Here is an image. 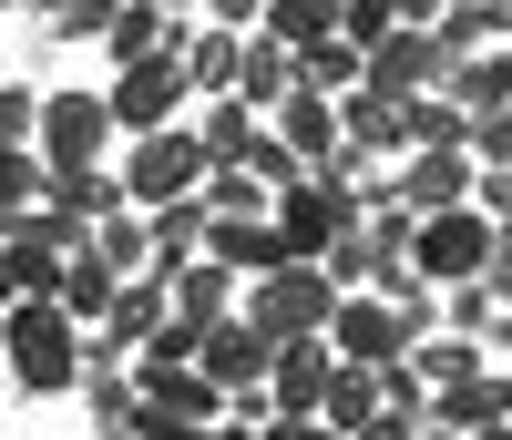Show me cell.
I'll return each mask as SVG.
<instances>
[{"label": "cell", "instance_id": "1", "mask_svg": "<svg viewBox=\"0 0 512 440\" xmlns=\"http://www.w3.org/2000/svg\"><path fill=\"white\" fill-rule=\"evenodd\" d=\"M0 328H11V379L31 389V400H62V389H82V369H93V359H82V338H93V328H82L62 297H21Z\"/></svg>", "mask_w": 512, "mask_h": 440}, {"label": "cell", "instance_id": "2", "mask_svg": "<svg viewBox=\"0 0 512 440\" xmlns=\"http://www.w3.org/2000/svg\"><path fill=\"white\" fill-rule=\"evenodd\" d=\"M338 297H349V287H338V277L318 267V256H287V267L246 277V297H236V307H246V318L267 328V338H328Z\"/></svg>", "mask_w": 512, "mask_h": 440}, {"label": "cell", "instance_id": "3", "mask_svg": "<svg viewBox=\"0 0 512 440\" xmlns=\"http://www.w3.org/2000/svg\"><path fill=\"white\" fill-rule=\"evenodd\" d=\"M431 338V297H379V287H349L338 297V318H328V348L338 359H359V369H390V359H410V348Z\"/></svg>", "mask_w": 512, "mask_h": 440}, {"label": "cell", "instance_id": "4", "mask_svg": "<svg viewBox=\"0 0 512 440\" xmlns=\"http://www.w3.org/2000/svg\"><path fill=\"white\" fill-rule=\"evenodd\" d=\"M492 215L482 205H441V215H420V236H410V267L431 277V287H461V277H492Z\"/></svg>", "mask_w": 512, "mask_h": 440}, {"label": "cell", "instance_id": "5", "mask_svg": "<svg viewBox=\"0 0 512 440\" xmlns=\"http://www.w3.org/2000/svg\"><path fill=\"white\" fill-rule=\"evenodd\" d=\"M205 164H216V154L195 144V113H185V123H164V134H134V154H123V195H134V205H175V195L205 185Z\"/></svg>", "mask_w": 512, "mask_h": 440}, {"label": "cell", "instance_id": "6", "mask_svg": "<svg viewBox=\"0 0 512 440\" xmlns=\"http://www.w3.org/2000/svg\"><path fill=\"white\" fill-rule=\"evenodd\" d=\"M103 103H113V123H123V134H164V123H185V113H195V82H185V52L123 62Z\"/></svg>", "mask_w": 512, "mask_h": 440}, {"label": "cell", "instance_id": "7", "mask_svg": "<svg viewBox=\"0 0 512 440\" xmlns=\"http://www.w3.org/2000/svg\"><path fill=\"white\" fill-rule=\"evenodd\" d=\"M267 215H277V236H287V256H328V246L349 236V226H359L369 205H359L349 185H328V174H297L287 195H267Z\"/></svg>", "mask_w": 512, "mask_h": 440}, {"label": "cell", "instance_id": "8", "mask_svg": "<svg viewBox=\"0 0 512 440\" xmlns=\"http://www.w3.org/2000/svg\"><path fill=\"white\" fill-rule=\"evenodd\" d=\"M113 134H123V123H113L103 93H41V134H31V154H41V164H103Z\"/></svg>", "mask_w": 512, "mask_h": 440}, {"label": "cell", "instance_id": "9", "mask_svg": "<svg viewBox=\"0 0 512 440\" xmlns=\"http://www.w3.org/2000/svg\"><path fill=\"white\" fill-rule=\"evenodd\" d=\"M369 82H379V93H400V103L441 93V82H451V52H441V31H431V21H400L390 41H369Z\"/></svg>", "mask_w": 512, "mask_h": 440}, {"label": "cell", "instance_id": "10", "mask_svg": "<svg viewBox=\"0 0 512 440\" xmlns=\"http://www.w3.org/2000/svg\"><path fill=\"white\" fill-rule=\"evenodd\" d=\"M267 359H277V338L256 328L246 307H236V318H216V328H195V369L216 379L226 400H236V389H267Z\"/></svg>", "mask_w": 512, "mask_h": 440}, {"label": "cell", "instance_id": "11", "mask_svg": "<svg viewBox=\"0 0 512 440\" xmlns=\"http://www.w3.org/2000/svg\"><path fill=\"white\" fill-rule=\"evenodd\" d=\"M134 389H144V410H164V420H226V389L216 379H205L195 359H164V348H144V359H134Z\"/></svg>", "mask_w": 512, "mask_h": 440}, {"label": "cell", "instance_id": "12", "mask_svg": "<svg viewBox=\"0 0 512 440\" xmlns=\"http://www.w3.org/2000/svg\"><path fill=\"white\" fill-rule=\"evenodd\" d=\"M328 369H338L328 338H277V359H267V420H308L328 400Z\"/></svg>", "mask_w": 512, "mask_h": 440}, {"label": "cell", "instance_id": "13", "mask_svg": "<svg viewBox=\"0 0 512 440\" xmlns=\"http://www.w3.org/2000/svg\"><path fill=\"white\" fill-rule=\"evenodd\" d=\"M205 256H216V267H236V277H267V267H287V236H277L267 205H236V215H216V226H205Z\"/></svg>", "mask_w": 512, "mask_h": 440}, {"label": "cell", "instance_id": "14", "mask_svg": "<svg viewBox=\"0 0 512 440\" xmlns=\"http://www.w3.org/2000/svg\"><path fill=\"white\" fill-rule=\"evenodd\" d=\"M267 134H277L297 164H328L338 144H349V123H338V93H308V82H297V93L267 113Z\"/></svg>", "mask_w": 512, "mask_h": 440}, {"label": "cell", "instance_id": "15", "mask_svg": "<svg viewBox=\"0 0 512 440\" xmlns=\"http://www.w3.org/2000/svg\"><path fill=\"white\" fill-rule=\"evenodd\" d=\"M472 154H400V174H390V195L410 205V215H441V205H472Z\"/></svg>", "mask_w": 512, "mask_h": 440}, {"label": "cell", "instance_id": "16", "mask_svg": "<svg viewBox=\"0 0 512 440\" xmlns=\"http://www.w3.org/2000/svg\"><path fill=\"white\" fill-rule=\"evenodd\" d=\"M164 297H175V318H185V328H216V318H236L246 277L216 267V256H185V267H164Z\"/></svg>", "mask_w": 512, "mask_h": 440}, {"label": "cell", "instance_id": "17", "mask_svg": "<svg viewBox=\"0 0 512 440\" xmlns=\"http://www.w3.org/2000/svg\"><path fill=\"white\" fill-rule=\"evenodd\" d=\"M338 123H349V144H369V154H410V103L379 93V82L338 93Z\"/></svg>", "mask_w": 512, "mask_h": 440}, {"label": "cell", "instance_id": "18", "mask_svg": "<svg viewBox=\"0 0 512 440\" xmlns=\"http://www.w3.org/2000/svg\"><path fill=\"white\" fill-rule=\"evenodd\" d=\"M256 134H267V113H256L246 93H205V103H195V144L216 154V164H246Z\"/></svg>", "mask_w": 512, "mask_h": 440}, {"label": "cell", "instance_id": "19", "mask_svg": "<svg viewBox=\"0 0 512 440\" xmlns=\"http://www.w3.org/2000/svg\"><path fill=\"white\" fill-rule=\"evenodd\" d=\"M175 52H185V82H195V103H205V93H236L246 31H226V21H216V31H185V21H175Z\"/></svg>", "mask_w": 512, "mask_h": 440}, {"label": "cell", "instance_id": "20", "mask_svg": "<svg viewBox=\"0 0 512 440\" xmlns=\"http://www.w3.org/2000/svg\"><path fill=\"white\" fill-rule=\"evenodd\" d=\"M144 226H154V277H164V267H185V256H205L216 205H205V195H175V205H144Z\"/></svg>", "mask_w": 512, "mask_h": 440}, {"label": "cell", "instance_id": "21", "mask_svg": "<svg viewBox=\"0 0 512 440\" xmlns=\"http://www.w3.org/2000/svg\"><path fill=\"white\" fill-rule=\"evenodd\" d=\"M236 93H246L256 113H277V103L297 93V52H287L277 31H246V62H236Z\"/></svg>", "mask_w": 512, "mask_h": 440}, {"label": "cell", "instance_id": "22", "mask_svg": "<svg viewBox=\"0 0 512 440\" xmlns=\"http://www.w3.org/2000/svg\"><path fill=\"white\" fill-rule=\"evenodd\" d=\"M82 246H93L113 277H144V267H154V226H144V205H113V215H93V236H82Z\"/></svg>", "mask_w": 512, "mask_h": 440}, {"label": "cell", "instance_id": "23", "mask_svg": "<svg viewBox=\"0 0 512 440\" xmlns=\"http://www.w3.org/2000/svg\"><path fill=\"white\" fill-rule=\"evenodd\" d=\"M431 31H441L451 62H472V52H492V41H512V0H451Z\"/></svg>", "mask_w": 512, "mask_h": 440}, {"label": "cell", "instance_id": "24", "mask_svg": "<svg viewBox=\"0 0 512 440\" xmlns=\"http://www.w3.org/2000/svg\"><path fill=\"white\" fill-rule=\"evenodd\" d=\"M441 93H451L461 113H502V103H512V41H492V52H472V62H451Z\"/></svg>", "mask_w": 512, "mask_h": 440}, {"label": "cell", "instance_id": "25", "mask_svg": "<svg viewBox=\"0 0 512 440\" xmlns=\"http://www.w3.org/2000/svg\"><path fill=\"white\" fill-rule=\"evenodd\" d=\"M175 21H185V11H154V0H123V21L103 31L113 72H123V62H154V52H175Z\"/></svg>", "mask_w": 512, "mask_h": 440}, {"label": "cell", "instance_id": "26", "mask_svg": "<svg viewBox=\"0 0 512 440\" xmlns=\"http://www.w3.org/2000/svg\"><path fill=\"white\" fill-rule=\"evenodd\" d=\"M82 400H93V430H103V440H134V430H144L134 369H82Z\"/></svg>", "mask_w": 512, "mask_h": 440}, {"label": "cell", "instance_id": "27", "mask_svg": "<svg viewBox=\"0 0 512 440\" xmlns=\"http://www.w3.org/2000/svg\"><path fill=\"white\" fill-rule=\"evenodd\" d=\"M297 82H308V93H359V82H369V52H359L349 31H328V41L297 52Z\"/></svg>", "mask_w": 512, "mask_h": 440}, {"label": "cell", "instance_id": "28", "mask_svg": "<svg viewBox=\"0 0 512 440\" xmlns=\"http://www.w3.org/2000/svg\"><path fill=\"white\" fill-rule=\"evenodd\" d=\"M113 287H123V277L103 267V256H93V246H72V267H62V287H52V297L72 307L82 328H103V318H113Z\"/></svg>", "mask_w": 512, "mask_h": 440}, {"label": "cell", "instance_id": "29", "mask_svg": "<svg viewBox=\"0 0 512 440\" xmlns=\"http://www.w3.org/2000/svg\"><path fill=\"white\" fill-rule=\"evenodd\" d=\"M318 420H328V430H369V420H379V369L338 359V369H328V400H318Z\"/></svg>", "mask_w": 512, "mask_h": 440}, {"label": "cell", "instance_id": "30", "mask_svg": "<svg viewBox=\"0 0 512 440\" xmlns=\"http://www.w3.org/2000/svg\"><path fill=\"white\" fill-rule=\"evenodd\" d=\"M410 154H472V113L451 93H420L410 103Z\"/></svg>", "mask_w": 512, "mask_h": 440}, {"label": "cell", "instance_id": "31", "mask_svg": "<svg viewBox=\"0 0 512 440\" xmlns=\"http://www.w3.org/2000/svg\"><path fill=\"white\" fill-rule=\"evenodd\" d=\"M338 11H349V0H267V31L287 41V52H308V41L338 31Z\"/></svg>", "mask_w": 512, "mask_h": 440}, {"label": "cell", "instance_id": "32", "mask_svg": "<svg viewBox=\"0 0 512 440\" xmlns=\"http://www.w3.org/2000/svg\"><path fill=\"white\" fill-rule=\"evenodd\" d=\"M410 359H420V379H431V389H451V379H472V369L492 359V338H461V328H451V338H420Z\"/></svg>", "mask_w": 512, "mask_h": 440}, {"label": "cell", "instance_id": "33", "mask_svg": "<svg viewBox=\"0 0 512 440\" xmlns=\"http://www.w3.org/2000/svg\"><path fill=\"white\" fill-rule=\"evenodd\" d=\"M41 174H52V164H41L31 144H0V215H11V226L41 205Z\"/></svg>", "mask_w": 512, "mask_h": 440}, {"label": "cell", "instance_id": "34", "mask_svg": "<svg viewBox=\"0 0 512 440\" xmlns=\"http://www.w3.org/2000/svg\"><path fill=\"white\" fill-rule=\"evenodd\" d=\"M195 195L216 205V215H236V205H267V174H256V164H205Z\"/></svg>", "mask_w": 512, "mask_h": 440}, {"label": "cell", "instance_id": "35", "mask_svg": "<svg viewBox=\"0 0 512 440\" xmlns=\"http://www.w3.org/2000/svg\"><path fill=\"white\" fill-rule=\"evenodd\" d=\"M379 410H400V420H431V379H420V359H390V369H379Z\"/></svg>", "mask_w": 512, "mask_h": 440}, {"label": "cell", "instance_id": "36", "mask_svg": "<svg viewBox=\"0 0 512 440\" xmlns=\"http://www.w3.org/2000/svg\"><path fill=\"white\" fill-rule=\"evenodd\" d=\"M123 21V0H62V11H52V41H103Z\"/></svg>", "mask_w": 512, "mask_h": 440}, {"label": "cell", "instance_id": "37", "mask_svg": "<svg viewBox=\"0 0 512 440\" xmlns=\"http://www.w3.org/2000/svg\"><path fill=\"white\" fill-rule=\"evenodd\" d=\"M338 31L369 52V41H390V31H400V0H349V11H338Z\"/></svg>", "mask_w": 512, "mask_h": 440}, {"label": "cell", "instance_id": "38", "mask_svg": "<svg viewBox=\"0 0 512 440\" xmlns=\"http://www.w3.org/2000/svg\"><path fill=\"white\" fill-rule=\"evenodd\" d=\"M31 134H41V93L0 82V144H31Z\"/></svg>", "mask_w": 512, "mask_h": 440}, {"label": "cell", "instance_id": "39", "mask_svg": "<svg viewBox=\"0 0 512 440\" xmlns=\"http://www.w3.org/2000/svg\"><path fill=\"white\" fill-rule=\"evenodd\" d=\"M246 164H256V174H267V195H287V185H297V174H308V164H297V154H287L277 134H256V154H246Z\"/></svg>", "mask_w": 512, "mask_h": 440}, {"label": "cell", "instance_id": "40", "mask_svg": "<svg viewBox=\"0 0 512 440\" xmlns=\"http://www.w3.org/2000/svg\"><path fill=\"white\" fill-rule=\"evenodd\" d=\"M472 205L492 215V226H512V164H482L472 174Z\"/></svg>", "mask_w": 512, "mask_h": 440}, {"label": "cell", "instance_id": "41", "mask_svg": "<svg viewBox=\"0 0 512 440\" xmlns=\"http://www.w3.org/2000/svg\"><path fill=\"white\" fill-rule=\"evenodd\" d=\"M205 21H226V31H246V21H267V0H195Z\"/></svg>", "mask_w": 512, "mask_h": 440}, {"label": "cell", "instance_id": "42", "mask_svg": "<svg viewBox=\"0 0 512 440\" xmlns=\"http://www.w3.org/2000/svg\"><path fill=\"white\" fill-rule=\"evenodd\" d=\"M267 440H349V430H328V420L308 410V420H267Z\"/></svg>", "mask_w": 512, "mask_h": 440}, {"label": "cell", "instance_id": "43", "mask_svg": "<svg viewBox=\"0 0 512 440\" xmlns=\"http://www.w3.org/2000/svg\"><path fill=\"white\" fill-rule=\"evenodd\" d=\"M349 440H420V420H400V410H379L369 430H349Z\"/></svg>", "mask_w": 512, "mask_h": 440}, {"label": "cell", "instance_id": "44", "mask_svg": "<svg viewBox=\"0 0 512 440\" xmlns=\"http://www.w3.org/2000/svg\"><path fill=\"white\" fill-rule=\"evenodd\" d=\"M134 440H205V430H195V420H164V410H144V430H134Z\"/></svg>", "mask_w": 512, "mask_h": 440}, {"label": "cell", "instance_id": "45", "mask_svg": "<svg viewBox=\"0 0 512 440\" xmlns=\"http://www.w3.org/2000/svg\"><path fill=\"white\" fill-rule=\"evenodd\" d=\"M205 440H267V420H205Z\"/></svg>", "mask_w": 512, "mask_h": 440}, {"label": "cell", "instance_id": "46", "mask_svg": "<svg viewBox=\"0 0 512 440\" xmlns=\"http://www.w3.org/2000/svg\"><path fill=\"white\" fill-rule=\"evenodd\" d=\"M492 359H512V287H502V318H492Z\"/></svg>", "mask_w": 512, "mask_h": 440}, {"label": "cell", "instance_id": "47", "mask_svg": "<svg viewBox=\"0 0 512 440\" xmlns=\"http://www.w3.org/2000/svg\"><path fill=\"white\" fill-rule=\"evenodd\" d=\"M492 287H512V226L492 236Z\"/></svg>", "mask_w": 512, "mask_h": 440}, {"label": "cell", "instance_id": "48", "mask_svg": "<svg viewBox=\"0 0 512 440\" xmlns=\"http://www.w3.org/2000/svg\"><path fill=\"white\" fill-rule=\"evenodd\" d=\"M451 11V0H400V21H441Z\"/></svg>", "mask_w": 512, "mask_h": 440}, {"label": "cell", "instance_id": "49", "mask_svg": "<svg viewBox=\"0 0 512 440\" xmlns=\"http://www.w3.org/2000/svg\"><path fill=\"white\" fill-rule=\"evenodd\" d=\"M472 440H512V420H482V430H472Z\"/></svg>", "mask_w": 512, "mask_h": 440}, {"label": "cell", "instance_id": "50", "mask_svg": "<svg viewBox=\"0 0 512 440\" xmlns=\"http://www.w3.org/2000/svg\"><path fill=\"white\" fill-rule=\"evenodd\" d=\"M0 307H21V287H11V267H0Z\"/></svg>", "mask_w": 512, "mask_h": 440}, {"label": "cell", "instance_id": "51", "mask_svg": "<svg viewBox=\"0 0 512 440\" xmlns=\"http://www.w3.org/2000/svg\"><path fill=\"white\" fill-rule=\"evenodd\" d=\"M0 318H11V307H0ZM0 369H11V328H0Z\"/></svg>", "mask_w": 512, "mask_h": 440}, {"label": "cell", "instance_id": "52", "mask_svg": "<svg viewBox=\"0 0 512 440\" xmlns=\"http://www.w3.org/2000/svg\"><path fill=\"white\" fill-rule=\"evenodd\" d=\"M21 11H41V21H52V11H62V0H21Z\"/></svg>", "mask_w": 512, "mask_h": 440}, {"label": "cell", "instance_id": "53", "mask_svg": "<svg viewBox=\"0 0 512 440\" xmlns=\"http://www.w3.org/2000/svg\"><path fill=\"white\" fill-rule=\"evenodd\" d=\"M420 440H472V430H420Z\"/></svg>", "mask_w": 512, "mask_h": 440}, {"label": "cell", "instance_id": "54", "mask_svg": "<svg viewBox=\"0 0 512 440\" xmlns=\"http://www.w3.org/2000/svg\"><path fill=\"white\" fill-rule=\"evenodd\" d=\"M154 11H195V0H154Z\"/></svg>", "mask_w": 512, "mask_h": 440}, {"label": "cell", "instance_id": "55", "mask_svg": "<svg viewBox=\"0 0 512 440\" xmlns=\"http://www.w3.org/2000/svg\"><path fill=\"white\" fill-rule=\"evenodd\" d=\"M0 82H11V72H0Z\"/></svg>", "mask_w": 512, "mask_h": 440}]
</instances>
